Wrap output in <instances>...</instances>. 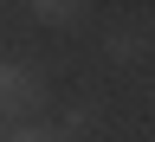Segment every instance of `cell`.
<instances>
[{"mask_svg": "<svg viewBox=\"0 0 155 142\" xmlns=\"http://www.w3.org/2000/svg\"><path fill=\"white\" fill-rule=\"evenodd\" d=\"M26 13L39 19V26H58V32H78V26L91 19V7H84V0H32Z\"/></svg>", "mask_w": 155, "mask_h": 142, "instance_id": "3957f363", "label": "cell"}, {"mask_svg": "<svg viewBox=\"0 0 155 142\" xmlns=\"http://www.w3.org/2000/svg\"><path fill=\"white\" fill-rule=\"evenodd\" d=\"M7 142H71V136H58V129H39V123H19V129H7Z\"/></svg>", "mask_w": 155, "mask_h": 142, "instance_id": "5b68a950", "label": "cell"}, {"mask_svg": "<svg viewBox=\"0 0 155 142\" xmlns=\"http://www.w3.org/2000/svg\"><path fill=\"white\" fill-rule=\"evenodd\" d=\"M104 52L116 58V65H142V52H149V26H142V19L110 26V32H104Z\"/></svg>", "mask_w": 155, "mask_h": 142, "instance_id": "7a4b0ae2", "label": "cell"}, {"mask_svg": "<svg viewBox=\"0 0 155 142\" xmlns=\"http://www.w3.org/2000/svg\"><path fill=\"white\" fill-rule=\"evenodd\" d=\"M84 129H97V104H71V110H65V129H58V136H71V142H78Z\"/></svg>", "mask_w": 155, "mask_h": 142, "instance_id": "277c9868", "label": "cell"}, {"mask_svg": "<svg viewBox=\"0 0 155 142\" xmlns=\"http://www.w3.org/2000/svg\"><path fill=\"white\" fill-rule=\"evenodd\" d=\"M0 142H7V123H0Z\"/></svg>", "mask_w": 155, "mask_h": 142, "instance_id": "8992f818", "label": "cell"}, {"mask_svg": "<svg viewBox=\"0 0 155 142\" xmlns=\"http://www.w3.org/2000/svg\"><path fill=\"white\" fill-rule=\"evenodd\" d=\"M45 110V71L32 58H7L0 52V123L19 129V116H39Z\"/></svg>", "mask_w": 155, "mask_h": 142, "instance_id": "6da1fadb", "label": "cell"}]
</instances>
